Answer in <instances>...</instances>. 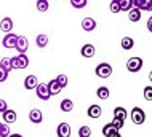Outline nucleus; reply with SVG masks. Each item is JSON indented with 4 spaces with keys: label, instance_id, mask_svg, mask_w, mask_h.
<instances>
[{
    "label": "nucleus",
    "instance_id": "f257e3e1",
    "mask_svg": "<svg viewBox=\"0 0 152 137\" xmlns=\"http://www.w3.org/2000/svg\"><path fill=\"white\" fill-rule=\"evenodd\" d=\"M10 61H11V67H13V70L26 69L27 65H29V57L26 56V53H21V54H18L15 57H10Z\"/></svg>",
    "mask_w": 152,
    "mask_h": 137
},
{
    "label": "nucleus",
    "instance_id": "f03ea898",
    "mask_svg": "<svg viewBox=\"0 0 152 137\" xmlns=\"http://www.w3.org/2000/svg\"><path fill=\"white\" fill-rule=\"evenodd\" d=\"M130 117H131V121H133L134 124H142L146 121V113H144V110H142L141 107H133Z\"/></svg>",
    "mask_w": 152,
    "mask_h": 137
},
{
    "label": "nucleus",
    "instance_id": "7ed1b4c3",
    "mask_svg": "<svg viewBox=\"0 0 152 137\" xmlns=\"http://www.w3.org/2000/svg\"><path fill=\"white\" fill-rule=\"evenodd\" d=\"M96 75L99 78H109L112 75V65L109 62H101L96 65Z\"/></svg>",
    "mask_w": 152,
    "mask_h": 137
},
{
    "label": "nucleus",
    "instance_id": "20e7f679",
    "mask_svg": "<svg viewBox=\"0 0 152 137\" xmlns=\"http://www.w3.org/2000/svg\"><path fill=\"white\" fill-rule=\"evenodd\" d=\"M141 67H142V59H141V57H138V56L130 57L128 62H126V69H128V72H131V73L139 72Z\"/></svg>",
    "mask_w": 152,
    "mask_h": 137
},
{
    "label": "nucleus",
    "instance_id": "39448f33",
    "mask_svg": "<svg viewBox=\"0 0 152 137\" xmlns=\"http://www.w3.org/2000/svg\"><path fill=\"white\" fill-rule=\"evenodd\" d=\"M37 97L39 99H42V101H48V99L51 97V94H50V91H48V86H47V83H39L37 85Z\"/></svg>",
    "mask_w": 152,
    "mask_h": 137
},
{
    "label": "nucleus",
    "instance_id": "423d86ee",
    "mask_svg": "<svg viewBox=\"0 0 152 137\" xmlns=\"http://www.w3.org/2000/svg\"><path fill=\"white\" fill-rule=\"evenodd\" d=\"M16 40H18V35H15L13 32H10V34H7L5 37H3L2 45L5 48H15L16 46Z\"/></svg>",
    "mask_w": 152,
    "mask_h": 137
},
{
    "label": "nucleus",
    "instance_id": "0eeeda50",
    "mask_svg": "<svg viewBox=\"0 0 152 137\" xmlns=\"http://www.w3.org/2000/svg\"><path fill=\"white\" fill-rule=\"evenodd\" d=\"M58 137H71V124L69 123H59L56 128Z\"/></svg>",
    "mask_w": 152,
    "mask_h": 137
},
{
    "label": "nucleus",
    "instance_id": "6e6552de",
    "mask_svg": "<svg viewBox=\"0 0 152 137\" xmlns=\"http://www.w3.org/2000/svg\"><path fill=\"white\" fill-rule=\"evenodd\" d=\"M16 49H18V53L21 54V53H26L27 51V48H29V40L26 38V37H19L18 35V40H16Z\"/></svg>",
    "mask_w": 152,
    "mask_h": 137
},
{
    "label": "nucleus",
    "instance_id": "1a4fd4ad",
    "mask_svg": "<svg viewBox=\"0 0 152 137\" xmlns=\"http://www.w3.org/2000/svg\"><path fill=\"white\" fill-rule=\"evenodd\" d=\"M47 86H48V91H50V94L51 96H56V94H59L61 93V89H63V86L58 83V80H51V81H48L47 83Z\"/></svg>",
    "mask_w": 152,
    "mask_h": 137
},
{
    "label": "nucleus",
    "instance_id": "9d476101",
    "mask_svg": "<svg viewBox=\"0 0 152 137\" xmlns=\"http://www.w3.org/2000/svg\"><path fill=\"white\" fill-rule=\"evenodd\" d=\"M0 30L5 32V34H10L13 30V19L11 18H3L0 21Z\"/></svg>",
    "mask_w": 152,
    "mask_h": 137
},
{
    "label": "nucleus",
    "instance_id": "9b49d317",
    "mask_svg": "<svg viewBox=\"0 0 152 137\" xmlns=\"http://www.w3.org/2000/svg\"><path fill=\"white\" fill-rule=\"evenodd\" d=\"M82 29L85 32H93L96 29V21L93 18H83V21H82Z\"/></svg>",
    "mask_w": 152,
    "mask_h": 137
},
{
    "label": "nucleus",
    "instance_id": "f8f14e48",
    "mask_svg": "<svg viewBox=\"0 0 152 137\" xmlns=\"http://www.w3.org/2000/svg\"><path fill=\"white\" fill-rule=\"evenodd\" d=\"M37 85H39V80H37V77H35V75H27V77H26V80H24V88H26L27 91L35 89V88H37Z\"/></svg>",
    "mask_w": 152,
    "mask_h": 137
},
{
    "label": "nucleus",
    "instance_id": "ddd939ff",
    "mask_svg": "<svg viewBox=\"0 0 152 137\" xmlns=\"http://www.w3.org/2000/svg\"><path fill=\"white\" fill-rule=\"evenodd\" d=\"M29 120L34 124H40L43 121V115H42V112H40L39 109H32L31 110V113H29Z\"/></svg>",
    "mask_w": 152,
    "mask_h": 137
},
{
    "label": "nucleus",
    "instance_id": "4468645a",
    "mask_svg": "<svg viewBox=\"0 0 152 137\" xmlns=\"http://www.w3.org/2000/svg\"><path fill=\"white\" fill-rule=\"evenodd\" d=\"M80 53H82V56H83V57H93L94 53H96V48H94V45L87 43V45H83V46H82Z\"/></svg>",
    "mask_w": 152,
    "mask_h": 137
},
{
    "label": "nucleus",
    "instance_id": "2eb2a0df",
    "mask_svg": "<svg viewBox=\"0 0 152 137\" xmlns=\"http://www.w3.org/2000/svg\"><path fill=\"white\" fill-rule=\"evenodd\" d=\"M87 113H88V117H90V118H94V120H96V118H99V117H101L102 110H101V107H99V105L93 104V105H90V107H88Z\"/></svg>",
    "mask_w": 152,
    "mask_h": 137
},
{
    "label": "nucleus",
    "instance_id": "dca6fc26",
    "mask_svg": "<svg viewBox=\"0 0 152 137\" xmlns=\"http://www.w3.org/2000/svg\"><path fill=\"white\" fill-rule=\"evenodd\" d=\"M2 117H3V121H5L7 124H11V123H15V121H16L18 115H16V112H15V110H10V109H8L7 112H3V113H2Z\"/></svg>",
    "mask_w": 152,
    "mask_h": 137
},
{
    "label": "nucleus",
    "instance_id": "f3484780",
    "mask_svg": "<svg viewBox=\"0 0 152 137\" xmlns=\"http://www.w3.org/2000/svg\"><path fill=\"white\" fill-rule=\"evenodd\" d=\"M128 19L131 22H138V21H141V10H138V8H131L128 11Z\"/></svg>",
    "mask_w": 152,
    "mask_h": 137
},
{
    "label": "nucleus",
    "instance_id": "a211bd4d",
    "mask_svg": "<svg viewBox=\"0 0 152 137\" xmlns=\"http://www.w3.org/2000/svg\"><path fill=\"white\" fill-rule=\"evenodd\" d=\"M120 45H122V48L125 49V51H130V49H133V46H134V40L131 38V37H123Z\"/></svg>",
    "mask_w": 152,
    "mask_h": 137
},
{
    "label": "nucleus",
    "instance_id": "6ab92c4d",
    "mask_svg": "<svg viewBox=\"0 0 152 137\" xmlns=\"http://www.w3.org/2000/svg\"><path fill=\"white\" fill-rule=\"evenodd\" d=\"M35 43H37V46H39V48H45V46L48 45V35H45V34L37 35Z\"/></svg>",
    "mask_w": 152,
    "mask_h": 137
},
{
    "label": "nucleus",
    "instance_id": "aec40b11",
    "mask_svg": "<svg viewBox=\"0 0 152 137\" xmlns=\"http://www.w3.org/2000/svg\"><path fill=\"white\" fill-rule=\"evenodd\" d=\"M61 110L66 112V113H69V112L74 110V102L71 99H64L63 102H61Z\"/></svg>",
    "mask_w": 152,
    "mask_h": 137
},
{
    "label": "nucleus",
    "instance_id": "412c9836",
    "mask_svg": "<svg viewBox=\"0 0 152 137\" xmlns=\"http://www.w3.org/2000/svg\"><path fill=\"white\" fill-rule=\"evenodd\" d=\"M96 96L99 99H109V88L107 86H99V88L96 89Z\"/></svg>",
    "mask_w": 152,
    "mask_h": 137
},
{
    "label": "nucleus",
    "instance_id": "4be33fe9",
    "mask_svg": "<svg viewBox=\"0 0 152 137\" xmlns=\"http://www.w3.org/2000/svg\"><path fill=\"white\" fill-rule=\"evenodd\" d=\"M126 110L123 109V107H115V110H114V118H118V120H123L125 121L126 120Z\"/></svg>",
    "mask_w": 152,
    "mask_h": 137
},
{
    "label": "nucleus",
    "instance_id": "5701e85b",
    "mask_svg": "<svg viewBox=\"0 0 152 137\" xmlns=\"http://www.w3.org/2000/svg\"><path fill=\"white\" fill-rule=\"evenodd\" d=\"M118 7H120V11H126V13L133 8L131 0H118Z\"/></svg>",
    "mask_w": 152,
    "mask_h": 137
},
{
    "label": "nucleus",
    "instance_id": "b1692460",
    "mask_svg": "<svg viewBox=\"0 0 152 137\" xmlns=\"http://www.w3.org/2000/svg\"><path fill=\"white\" fill-rule=\"evenodd\" d=\"M37 10L45 13V11H48V8H50V3H48V0H37Z\"/></svg>",
    "mask_w": 152,
    "mask_h": 137
},
{
    "label": "nucleus",
    "instance_id": "393cba45",
    "mask_svg": "<svg viewBox=\"0 0 152 137\" xmlns=\"http://www.w3.org/2000/svg\"><path fill=\"white\" fill-rule=\"evenodd\" d=\"M115 131H118V129H115V126H114L112 123H107V124H104V128H102V136H110L112 132H115Z\"/></svg>",
    "mask_w": 152,
    "mask_h": 137
},
{
    "label": "nucleus",
    "instance_id": "a878e982",
    "mask_svg": "<svg viewBox=\"0 0 152 137\" xmlns=\"http://www.w3.org/2000/svg\"><path fill=\"white\" fill-rule=\"evenodd\" d=\"M139 10L141 11H152V0H141L139 2Z\"/></svg>",
    "mask_w": 152,
    "mask_h": 137
},
{
    "label": "nucleus",
    "instance_id": "bb28decb",
    "mask_svg": "<svg viewBox=\"0 0 152 137\" xmlns=\"http://www.w3.org/2000/svg\"><path fill=\"white\" fill-rule=\"evenodd\" d=\"M0 65H2V67L5 69L7 72H11V70H13V67H11V61H10V57H3V59L0 61Z\"/></svg>",
    "mask_w": 152,
    "mask_h": 137
},
{
    "label": "nucleus",
    "instance_id": "cd10ccee",
    "mask_svg": "<svg viewBox=\"0 0 152 137\" xmlns=\"http://www.w3.org/2000/svg\"><path fill=\"white\" fill-rule=\"evenodd\" d=\"M91 136V129L90 126H82L79 129V137H90Z\"/></svg>",
    "mask_w": 152,
    "mask_h": 137
},
{
    "label": "nucleus",
    "instance_id": "c85d7f7f",
    "mask_svg": "<svg viewBox=\"0 0 152 137\" xmlns=\"http://www.w3.org/2000/svg\"><path fill=\"white\" fill-rule=\"evenodd\" d=\"M10 136V126L7 123L0 124V137H8Z\"/></svg>",
    "mask_w": 152,
    "mask_h": 137
},
{
    "label": "nucleus",
    "instance_id": "c756f323",
    "mask_svg": "<svg viewBox=\"0 0 152 137\" xmlns=\"http://www.w3.org/2000/svg\"><path fill=\"white\" fill-rule=\"evenodd\" d=\"M87 3H88V0H71V5L74 8H83V7H87Z\"/></svg>",
    "mask_w": 152,
    "mask_h": 137
},
{
    "label": "nucleus",
    "instance_id": "7c9ffc66",
    "mask_svg": "<svg viewBox=\"0 0 152 137\" xmlns=\"http://www.w3.org/2000/svg\"><path fill=\"white\" fill-rule=\"evenodd\" d=\"M110 11H112L114 14L120 13V7H118V0H112V2H110Z\"/></svg>",
    "mask_w": 152,
    "mask_h": 137
},
{
    "label": "nucleus",
    "instance_id": "2f4dec72",
    "mask_svg": "<svg viewBox=\"0 0 152 137\" xmlns=\"http://www.w3.org/2000/svg\"><path fill=\"white\" fill-rule=\"evenodd\" d=\"M144 99L146 101H152V86H146L144 88Z\"/></svg>",
    "mask_w": 152,
    "mask_h": 137
},
{
    "label": "nucleus",
    "instance_id": "473e14b6",
    "mask_svg": "<svg viewBox=\"0 0 152 137\" xmlns=\"http://www.w3.org/2000/svg\"><path fill=\"white\" fill-rule=\"evenodd\" d=\"M56 80H58V83H59L61 86H63V88H64V86H67V77H66L64 73L58 75V77H56Z\"/></svg>",
    "mask_w": 152,
    "mask_h": 137
},
{
    "label": "nucleus",
    "instance_id": "72a5a7b5",
    "mask_svg": "<svg viewBox=\"0 0 152 137\" xmlns=\"http://www.w3.org/2000/svg\"><path fill=\"white\" fill-rule=\"evenodd\" d=\"M112 124L115 126V129H118V131H120L122 128H123V124H125V121H123V120H118V118H114Z\"/></svg>",
    "mask_w": 152,
    "mask_h": 137
},
{
    "label": "nucleus",
    "instance_id": "f704fd0d",
    "mask_svg": "<svg viewBox=\"0 0 152 137\" xmlns=\"http://www.w3.org/2000/svg\"><path fill=\"white\" fill-rule=\"evenodd\" d=\"M7 78H8V72L2 67V65H0V83L7 81Z\"/></svg>",
    "mask_w": 152,
    "mask_h": 137
},
{
    "label": "nucleus",
    "instance_id": "c9c22d12",
    "mask_svg": "<svg viewBox=\"0 0 152 137\" xmlns=\"http://www.w3.org/2000/svg\"><path fill=\"white\" fill-rule=\"evenodd\" d=\"M8 110V105H7V101H3V99H0V113H3V112Z\"/></svg>",
    "mask_w": 152,
    "mask_h": 137
},
{
    "label": "nucleus",
    "instance_id": "e433bc0d",
    "mask_svg": "<svg viewBox=\"0 0 152 137\" xmlns=\"http://www.w3.org/2000/svg\"><path fill=\"white\" fill-rule=\"evenodd\" d=\"M146 26H147V30L152 32V16H151L149 19H147V24H146Z\"/></svg>",
    "mask_w": 152,
    "mask_h": 137
},
{
    "label": "nucleus",
    "instance_id": "4c0bfd02",
    "mask_svg": "<svg viewBox=\"0 0 152 137\" xmlns=\"http://www.w3.org/2000/svg\"><path fill=\"white\" fill-rule=\"evenodd\" d=\"M139 2H141V0H131V5H133V8H138V10H139Z\"/></svg>",
    "mask_w": 152,
    "mask_h": 137
},
{
    "label": "nucleus",
    "instance_id": "58836bf2",
    "mask_svg": "<svg viewBox=\"0 0 152 137\" xmlns=\"http://www.w3.org/2000/svg\"><path fill=\"white\" fill-rule=\"evenodd\" d=\"M107 137H122V136H120V132H118V131H115V132H112V134L107 136Z\"/></svg>",
    "mask_w": 152,
    "mask_h": 137
},
{
    "label": "nucleus",
    "instance_id": "ea45409f",
    "mask_svg": "<svg viewBox=\"0 0 152 137\" xmlns=\"http://www.w3.org/2000/svg\"><path fill=\"white\" fill-rule=\"evenodd\" d=\"M8 137H23V136H21V134H16V132H15V134H10Z\"/></svg>",
    "mask_w": 152,
    "mask_h": 137
},
{
    "label": "nucleus",
    "instance_id": "a19ab883",
    "mask_svg": "<svg viewBox=\"0 0 152 137\" xmlns=\"http://www.w3.org/2000/svg\"><path fill=\"white\" fill-rule=\"evenodd\" d=\"M149 81H152V70L149 72Z\"/></svg>",
    "mask_w": 152,
    "mask_h": 137
}]
</instances>
